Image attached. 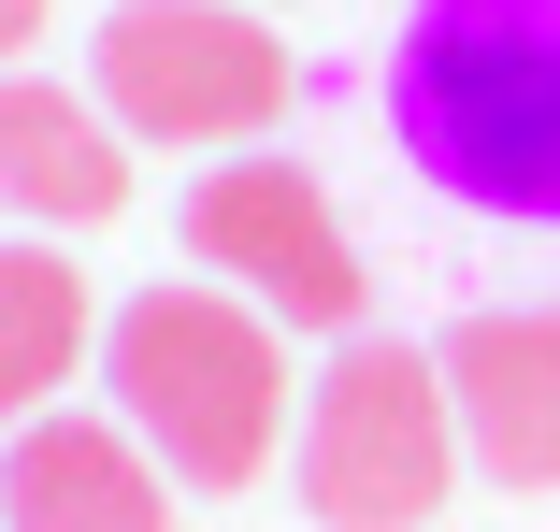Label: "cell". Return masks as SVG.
Returning a JSON list of instances; mask_svg holds the SVG:
<instances>
[{"label":"cell","instance_id":"cell-1","mask_svg":"<svg viewBox=\"0 0 560 532\" xmlns=\"http://www.w3.org/2000/svg\"><path fill=\"white\" fill-rule=\"evenodd\" d=\"M388 130L445 201L560 231V0H417L388 44Z\"/></svg>","mask_w":560,"mask_h":532},{"label":"cell","instance_id":"cell-2","mask_svg":"<svg viewBox=\"0 0 560 532\" xmlns=\"http://www.w3.org/2000/svg\"><path fill=\"white\" fill-rule=\"evenodd\" d=\"M101 389L116 417L159 447L173 489H245L273 475V432H288V346L245 288H144L101 316Z\"/></svg>","mask_w":560,"mask_h":532},{"label":"cell","instance_id":"cell-3","mask_svg":"<svg viewBox=\"0 0 560 532\" xmlns=\"http://www.w3.org/2000/svg\"><path fill=\"white\" fill-rule=\"evenodd\" d=\"M445 489H460V403H445V360L402 332H346L302 403V504L330 532H431Z\"/></svg>","mask_w":560,"mask_h":532},{"label":"cell","instance_id":"cell-4","mask_svg":"<svg viewBox=\"0 0 560 532\" xmlns=\"http://www.w3.org/2000/svg\"><path fill=\"white\" fill-rule=\"evenodd\" d=\"M86 58L130 144H259L288 116V44L259 30V0H116Z\"/></svg>","mask_w":560,"mask_h":532},{"label":"cell","instance_id":"cell-5","mask_svg":"<svg viewBox=\"0 0 560 532\" xmlns=\"http://www.w3.org/2000/svg\"><path fill=\"white\" fill-rule=\"evenodd\" d=\"M187 245H201V274H231L259 316H288V332H360V302H374L346 217H330V187H316L302 159L201 173V187H187Z\"/></svg>","mask_w":560,"mask_h":532},{"label":"cell","instance_id":"cell-6","mask_svg":"<svg viewBox=\"0 0 560 532\" xmlns=\"http://www.w3.org/2000/svg\"><path fill=\"white\" fill-rule=\"evenodd\" d=\"M431 360L460 403V461L489 489H560V302H489Z\"/></svg>","mask_w":560,"mask_h":532},{"label":"cell","instance_id":"cell-7","mask_svg":"<svg viewBox=\"0 0 560 532\" xmlns=\"http://www.w3.org/2000/svg\"><path fill=\"white\" fill-rule=\"evenodd\" d=\"M0 532H173V475L130 417H30L0 432Z\"/></svg>","mask_w":560,"mask_h":532},{"label":"cell","instance_id":"cell-8","mask_svg":"<svg viewBox=\"0 0 560 532\" xmlns=\"http://www.w3.org/2000/svg\"><path fill=\"white\" fill-rule=\"evenodd\" d=\"M0 201L44 231H101L130 217V130L58 72H0Z\"/></svg>","mask_w":560,"mask_h":532},{"label":"cell","instance_id":"cell-9","mask_svg":"<svg viewBox=\"0 0 560 532\" xmlns=\"http://www.w3.org/2000/svg\"><path fill=\"white\" fill-rule=\"evenodd\" d=\"M101 316H86V274L58 245H0V432L58 417V389L86 374Z\"/></svg>","mask_w":560,"mask_h":532},{"label":"cell","instance_id":"cell-10","mask_svg":"<svg viewBox=\"0 0 560 532\" xmlns=\"http://www.w3.org/2000/svg\"><path fill=\"white\" fill-rule=\"evenodd\" d=\"M30 44H44V0H0V72H15Z\"/></svg>","mask_w":560,"mask_h":532}]
</instances>
